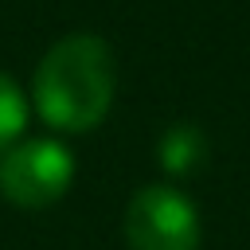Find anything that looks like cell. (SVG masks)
Segmentation results:
<instances>
[{
    "mask_svg": "<svg viewBox=\"0 0 250 250\" xmlns=\"http://www.w3.org/2000/svg\"><path fill=\"white\" fill-rule=\"evenodd\" d=\"M117 90V62L102 35L74 31L62 35L35 66L31 78V102L35 113L62 129V133H86L105 121Z\"/></svg>",
    "mask_w": 250,
    "mask_h": 250,
    "instance_id": "cell-1",
    "label": "cell"
},
{
    "mask_svg": "<svg viewBox=\"0 0 250 250\" xmlns=\"http://www.w3.org/2000/svg\"><path fill=\"white\" fill-rule=\"evenodd\" d=\"M74 152L55 137H20L0 152V191L23 211H43L70 191Z\"/></svg>",
    "mask_w": 250,
    "mask_h": 250,
    "instance_id": "cell-2",
    "label": "cell"
},
{
    "mask_svg": "<svg viewBox=\"0 0 250 250\" xmlns=\"http://www.w3.org/2000/svg\"><path fill=\"white\" fill-rule=\"evenodd\" d=\"M125 242L129 250H199L203 223L180 188L148 184L125 207Z\"/></svg>",
    "mask_w": 250,
    "mask_h": 250,
    "instance_id": "cell-3",
    "label": "cell"
},
{
    "mask_svg": "<svg viewBox=\"0 0 250 250\" xmlns=\"http://www.w3.org/2000/svg\"><path fill=\"white\" fill-rule=\"evenodd\" d=\"M203 133L199 129H191V125H176V129H168L164 133V141H160V164L172 172V176H188L199 160H203Z\"/></svg>",
    "mask_w": 250,
    "mask_h": 250,
    "instance_id": "cell-4",
    "label": "cell"
},
{
    "mask_svg": "<svg viewBox=\"0 0 250 250\" xmlns=\"http://www.w3.org/2000/svg\"><path fill=\"white\" fill-rule=\"evenodd\" d=\"M23 129H27V94L16 86L12 74L0 70V152L12 141H20Z\"/></svg>",
    "mask_w": 250,
    "mask_h": 250,
    "instance_id": "cell-5",
    "label": "cell"
}]
</instances>
